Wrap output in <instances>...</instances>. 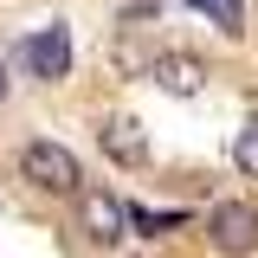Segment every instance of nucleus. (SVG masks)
Returning <instances> with one entry per match:
<instances>
[{
    "mask_svg": "<svg viewBox=\"0 0 258 258\" xmlns=\"http://www.w3.org/2000/svg\"><path fill=\"white\" fill-rule=\"evenodd\" d=\"M20 174H26L39 194H78V187H84L78 155L58 149V142H26V149H20Z\"/></svg>",
    "mask_w": 258,
    "mask_h": 258,
    "instance_id": "f257e3e1",
    "label": "nucleus"
},
{
    "mask_svg": "<svg viewBox=\"0 0 258 258\" xmlns=\"http://www.w3.org/2000/svg\"><path fill=\"white\" fill-rule=\"evenodd\" d=\"M0 97H7V64H0Z\"/></svg>",
    "mask_w": 258,
    "mask_h": 258,
    "instance_id": "9d476101",
    "label": "nucleus"
},
{
    "mask_svg": "<svg viewBox=\"0 0 258 258\" xmlns=\"http://www.w3.org/2000/svg\"><path fill=\"white\" fill-rule=\"evenodd\" d=\"M84 232H91L97 245H116V239L129 232V207L116 200V194L91 187V194H84Z\"/></svg>",
    "mask_w": 258,
    "mask_h": 258,
    "instance_id": "20e7f679",
    "label": "nucleus"
},
{
    "mask_svg": "<svg viewBox=\"0 0 258 258\" xmlns=\"http://www.w3.org/2000/svg\"><path fill=\"white\" fill-rule=\"evenodd\" d=\"M232 161H239V174H258V129H245L232 142Z\"/></svg>",
    "mask_w": 258,
    "mask_h": 258,
    "instance_id": "0eeeda50",
    "label": "nucleus"
},
{
    "mask_svg": "<svg viewBox=\"0 0 258 258\" xmlns=\"http://www.w3.org/2000/svg\"><path fill=\"white\" fill-rule=\"evenodd\" d=\"M181 7H207V13H213V0H181Z\"/></svg>",
    "mask_w": 258,
    "mask_h": 258,
    "instance_id": "1a4fd4ad",
    "label": "nucleus"
},
{
    "mask_svg": "<svg viewBox=\"0 0 258 258\" xmlns=\"http://www.w3.org/2000/svg\"><path fill=\"white\" fill-rule=\"evenodd\" d=\"M207 239H213V252H252L258 245V207L252 200H226V207H213V220H207Z\"/></svg>",
    "mask_w": 258,
    "mask_h": 258,
    "instance_id": "f03ea898",
    "label": "nucleus"
},
{
    "mask_svg": "<svg viewBox=\"0 0 258 258\" xmlns=\"http://www.w3.org/2000/svg\"><path fill=\"white\" fill-rule=\"evenodd\" d=\"M155 84L168 97H194L200 84H207V64L194 58V52H161V58H155Z\"/></svg>",
    "mask_w": 258,
    "mask_h": 258,
    "instance_id": "39448f33",
    "label": "nucleus"
},
{
    "mask_svg": "<svg viewBox=\"0 0 258 258\" xmlns=\"http://www.w3.org/2000/svg\"><path fill=\"white\" fill-rule=\"evenodd\" d=\"M20 58H26V71H32V78L58 84L64 71H71V32H64V26H39L26 45H20Z\"/></svg>",
    "mask_w": 258,
    "mask_h": 258,
    "instance_id": "7ed1b4c3",
    "label": "nucleus"
},
{
    "mask_svg": "<svg viewBox=\"0 0 258 258\" xmlns=\"http://www.w3.org/2000/svg\"><path fill=\"white\" fill-rule=\"evenodd\" d=\"M213 20H220V32H239L245 26V0H213Z\"/></svg>",
    "mask_w": 258,
    "mask_h": 258,
    "instance_id": "6e6552de",
    "label": "nucleus"
},
{
    "mask_svg": "<svg viewBox=\"0 0 258 258\" xmlns=\"http://www.w3.org/2000/svg\"><path fill=\"white\" fill-rule=\"evenodd\" d=\"M103 149L123 161V168H142V161H149V142H142V129L129 123V116H116V123L103 129Z\"/></svg>",
    "mask_w": 258,
    "mask_h": 258,
    "instance_id": "423d86ee",
    "label": "nucleus"
}]
</instances>
